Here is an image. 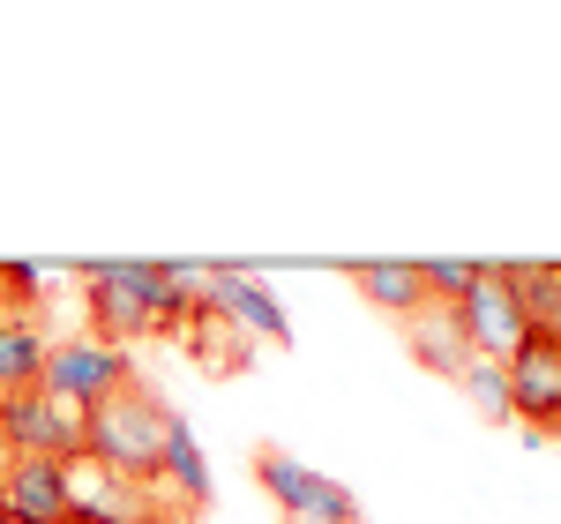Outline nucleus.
Returning <instances> with one entry per match:
<instances>
[{"label":"nucleus","instance_id":"nucleus-9","mask_svg":"<svg viewBox=\"0 0 561 524\" xmlns=\"http://www.w3.org/2000/svg\"><path fill=\"white\" fill-rule=\"evenodd\" d=\"M345 277L367 293V307H382V315H397V322H412L427 300V277H420V262L412 255H367V262H345Z\"/></svg>","mask_w":561,"mask_h":524},{"label":"nucleus","instance_id":"nucleus-3","mask_svg":"<svg viewBox=\"0 0 561 524\" xmlns=\"http://www.w3.org/2000/svg\"><path fill=\"white\" fill-rule=\"evenodd\" d=\"M255 480L285 524H367L359 494L345 480H330V472H307L293 449H255Z\"/></svg>","mask_w":561,"mask_h":524},{"label":"nucleus","instance_id":"nucleus-8","mask_svg":"<svg viewBox=\"0 0 561 524\" xmlns=\"http://www.w3.org/2000/svg\"><path fill=\"white\" fill-rule=\"evenodd\" d=\"M76 277H83L90 338H105V345H135V338H150V307L121 285V270H113V262H83Z\"/></svg>","mask_w":561,"mask_h":524},{"label":"nucleus","instance_id":"nucleus-2","mask_svg":"<svg viewBox=\"0 0 561 524\" xmlns=\"http://www.w3.org/2000/svg\"><path fill=\"white\" fill-rule=\"evenodd\" d=\"M128 383H142V375H135V360H128V345H105V338L76 330V338H53L38 390L60 397V405H76V412H90V405H105V397L128 390Z\"/></svg>","mask_w":561,"mask_h":524},{"label":"nucleus","instance_id":"nucleus-18","mask_svg":"<svg viewBox=\"0 0 561 524\" xmlns=\"http://www.w3.org/2000/svg\"><path fill=\"white\" fill-rule=\"evenodd\" d=\"M0 524H31V517H15V510H0Z\"/></svg>","mask_w":561,"mask_h":524},{"label":"nucleus","instance_id":"nucleus-5","mask_svg":"<svg viewBox=\"0 0 561 524\" xmlns=\"http://www.w3.org/2000/svg\"><path fill=\"white\" fill-rule=\"evenodd\" d=\"M457 322H465L479 360H510L531 338V322H524V307H517V285L502 277V262H479V285L457 300Z\"/></svg>","mask_w":561,"mask_h":524},{"label":"nucleus","instance_id":"nucleus-14","mask_svg":"<svg viewBox=\"0 0 561 524\" xmlns=\"http://www.w3.org/2000/svg\"><path fill=\"white\" fill-rule=\"evenodd\" d=\"M180 338H187V352H195L210 375H240V367H248V352H255V338H240V330H232L210 300L187 315V330H180Z\"/></svg>","mask_w":561,"mask_h":524},{"label":"nucleus","instance_id":"nucleus-10","mask_svg":"<svg viewBox=\"0 0 561 524\" xmlns=\"http://www.w3.org/2000/svg\"><path fill=\"white\" fill-rule=\"evenodd\" d=\"M404 345L412 360L427 367V375H465V360H472V338H465V322H457V307H420L412 322H404Z\"/></svg>","mask_w":561,"mask_h":524},{"label":"nucleus","instance_id":"nucleus-11","mask_svg":"<svg viewBox=\"0 0 561 524\" xmlns=\"http://www.w3.org/2000/svg\"><path fill=\"white\" fill-rule=\"evenodd\" d=\"M45 352H53V338H45L38 315L0 307V397L38 390V383H45Z\"/></svg>","mask_w":561,"mask_h":524},{"label":"nucleus","instance_id":"nucleus-13","mask_svg":"<svg viewBox=\"0 0 561 524\" xmlns=\"http://www.w3.org/2000/svg\"><path fill=\"white\" fill-rule=\"evenodd\" d=\"M502 277L517 285V307H524V322L539 330V338H554L561 345V262H502Z\"/></svg>","mask_w":561,"mask_h":524},{"label":"nucleus","instance_id":"nucleus-7","mask_svg":"<svg viewBox=\"0 0 561 524\" xmlns=\"http://www.w3.org/2000/svg\"><path fill=\"white\" fill-rule=\"evenodd\" d=\"M0 510L31 524H68V465L60 457H0Z\"/></svg>","mask_w":561,"mask_h":524},{"label":"nucleus","instance_id":"nucleus-17","mask_svg":"<svg viewBox=\"0 0 561 524\" xmlns=\"http://www.w3.org/2000/svg\"><path fill=\"white\" fill-rule=\"evenodd\" d=\"M135 524H187V510H173V502H150Z\"/></svg>","mask_w":561,"mask_h":524},{"label":"nucleus","instance_id":"nucleus-6","mask_svg":"<svg viewBox=\"0 0 561 524\" xmlns=\"http://www.w3.org/2000/svg\"><path fill=\"white\" fill-rule=\"evenodd\" d=\"M203 300L240 330V338H262V345H293V315L285 300L262 285L255 270H240V262H210V285H203Z\"/></svg>","mask_w":561,"mask_h":524},{"label":"nucleus","instance_id":"nucleus-4","mask_svg":"<svg viewBox=\"0 0 561 524\" xmlns=\"http://www.w3.org/2000/svg\"><path fill=\"white\" fill-rule=\"evenodd\" d=\"M0 449L8 457H60V465H76L83 457V412L45 390L0 397Z\"/></svg>","mask_w":561,"mask_h":524},{"label":"nucleus","instance_id":"nucleus-16","mask_svg":"<svg viewBox=\"0 0 561 524\" xmlns=\"http://www.w3.org/2000/svg\"><path fill=\"white\" fill-rule=\"evenodd\" d=\"M420 277H427V300L434 307H457L479 285V262H465V255H427V262H420Z\"/></svg>","mask_w":561,"mask_h":524},{"label":"nucleus","instance_id":"nucleus-1","mask_svg":"<svg viewBox=\"0 0 561 524\" xmlns=\"http://www.w3.org/2000/svg\"><path fill=\"white\" fill-rule=\"evenodd\" d=\"M165 428H173V405L158 390H113L105 405L83 412V457L113 480H135V487H158V457H165Z\"/></svg>","mask_w":561,"mask_h":524},{"label":"nucleus","instance_id":"nucleus-12","mask_svg":"<svg viewBox=\"0 0 561 524\" xmlns=\"http://www.w3.org/2000/svg\"><path fill=\"white\" fill-rule=\"evenodd\" d=\"M158 487L173 494V502H210V457H203V442L187 435V420L173 412V428H165V457H158Z\"/></svg>","mask_w":561,"mask_h":524},{"label":"nucleus","instance_id":"nucleus-15","mask_svg":"<svg viewBox=\"0 0 561 524\" xmlns=\"http://www.w3.org/2000/svg\"><path fill=\"white\" fill-rule=\"evenodd\" d=\"M457 390L472 397L479 420H494V428H510V375H502V360H465V375H457Z\"/></svg>","mask_w":561,"mask_h":524}]
</instances>
